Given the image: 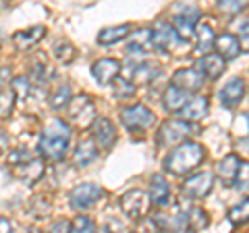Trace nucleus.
Segmentation results:
<instances>
[{
	"label": "nucleus",
	"mask_w": 249,
	"mask_h": 233,
	"mask_svg": "<svg viewBox=\"0 0 249 233\" xmlns=\"http://www.w3.org/2000/svg\"><path fill=\"white\" fill-rule=\"evenodd\" d=\"M71 144V127L67 125L62 119H52L50 123H46V127L40 134V152L42 156L48 160H62Z\"/></svg>",
	"instance_id": "1"
},
{
	"label": "nucleus",
	"mask_w": 249,
	"mask_h": 233,
	"mask_svg": "<svg viewBox=\"0 0 249 233\" xmlns=\"http://www.w3.org/2000/svg\"><path fill=\"white\" fill-rule=\"evenodd\" d=\"M206 158V148L197 142H185L164 158V169L173 175H183L187 171L196 169Z\"/></svg>",
	"instance_id": "2"
},
{
	"label": "nucleus",
	"mask_w": 249,
	"mask_h": 233,
	"mask_svg": "<svg viewBox=\"0 0 249 233\" xmlns=\"http://www.w3.org/2000/svg\"><path fill=\"white\" fill-rule=\"evenodd\" d=\"M9 165L15 169V175L19 179L27 181V183H36L37 179H42L44 175V160L29 156L27 150H15L9 154Z\"/></svg>",
	"instance_id": "3"
},
{
	"label": "nucleus",
	"mask_w": 249,
	"mask_h": 233,
	"mask_svg": "<svg viewBox=\"0 0 249 233\" xmlns=\"http://www.w3.org/2000/svg\"><path fill=\"white\" fill-rule=\"evenodd\" d=\"M191 123H187L183 119H168L160 125L158 134H156V144L158 146H175L181 144L183 139L191 136Z\"/></svg>",
	"instance_id": "4"
},
{
	"label": "nucleus",
	"mask_w": 249,
	"mask_h": 233,
	"mask_svg": "<svg viewBox=\"0 0 249 233\" xmlns=\"http://www.w3.org/2000/svg\"><path fill=\"white\" fill-rule=\"evenodd\" d=\"M199 15H201L199 9L197 6H193V4L177 6V11L173 15V29L183 42L191 40L193 34H196V23L199 19Z\"/></svg>",
	"instance_id": "5"
},
{
	"label": "nucleus",
	"mask_w": 249,
	"mask_h": 233,
	"mask_svg": "<svg viewBox=\"0 0 249 233\" xmlns=\"http://www.w3.org/2000/svg\"><path fill=\"white\" fill-rule=\"evenodd\" d=\"M69 119H71L77 127H89L96 121V104L93 98L88 94H77L69 102Z\"/></svg>",
	"instance_id": "6"
},
{
	"label": "nucleus",
	"mask_w": 249,
	"mask_h": 233,
	"mask_svg": "<svg viewBox=\"0 0 249 233\" xmlns=\"http://www.w3.org/2000/svg\"><path fill=\"white\" fill-rule=\"evenodd\" d=\"M121 121L129 131L135 134V131H145L147 127H152L156 121V115L143 104H133V106H127L121 113Z\"/></svg>",
	"instance_id": "7"
},
{
	"label": "nucleus",
	"mask_w": 249,
	"mask_h": 233,
	"mask_svg": "<svg viewBox=\"0 0 249 233\" xmlns=\"http://www.w3.org/2000/svg\"><path fill=\"white\" fill-rule=\"evenodd\" d=\"M121 211L129 216V219H142V216L147 213V206H150V198L143 190H129L127 194L121 196Z\"/></svg>",
	"instance_id": "8"
},
{
	"label": "nucleus",
	"mask_w": 249,
	"mask_h": 233,
	"mask_svg": "<svg viewBox=\"0 0 249 233\" xmlns=\"http://www.w3.org/2000/svg\"><path fill=\"white\" fill-rule=\"evenodd\" d=\"M104 196V190L98 183H81L69 194V202L77 211H88Z\"/></svg>",
	"instance_id": "9"
},
{
	"label": "nucleus",
	"mask_w": 249,
	"mask_h": 233,
	"mask_svg": "<svg viewBox=\"0 0 249 233\" xmlns=\"http://www.w3.org/2000/svg\"><path fill=\"white\" fill-rule=\"evenodd\" d=\"M185 42L177 36V32L173 29L170 23L160 21L156 29L152 32V48L162 50V52H170V50H178Z\"/></svg>",
	"instance_id": "10"
},
{
	"label": "nucleus",
	"mask_w": 249,
	"mask_h": 233,
	"mask_svg": "<svg viewBox=\"0 0 249 233\" xmlns=\"http://www.w3.org/2000/svg\"><path fill=\"white\" fill-rule=\"evenodd\" d=\"M91 129H93V144H100V148H104V150L112 148L116 142V129L110 119L98 116V119L91 123Z\"/></svg>",
	"instance_id": "11"
},
{
	"label": "nucleus",
	"mask_w": 249,
	"mask_h": 233,
	"mask_svg": "<svg viewBox=\"0 0 249 233\" xmlns=\"http://www.w3.org/2000/svg\"><path fill=\"white\" fill-rule=\"evenodd\" d=\"M121 73V63L116 58H100L91 65V75L100 85L112 83Z\"/></svg>",
	"instance_id": "12"
},
{
	"label": "nucleus",
	"mask_w": 249,
	"mask_h": 233,
	"mask_svg": "<svg viewBox=\"0 0 249 233\" xmlns=\"http://www.w3.org/2000/svg\"><path fill=\"white\" fill-rule=\"evenodd\" d=\"M175 88H178L185 94H189V92H197L201 90V85H204V77H201L196 69H178V71L173 75V83Z\"/></svg>",
	"instance_id": "13"
},
{
	"label": "nucleus",
	"mask_w": 249,
	"mask_h": 233,
	"mask_svg": "<svg viewBox=\"0 0 249 233\" xmlns=\"http://www.w3.org/2000/svg\"><path fill=\"white\" fill-rule=\"evenodd\" d=\"M214 185V175L212 173H197L193 175L191 179L185 181V192L187 196L191 198H206L210 192H212Z\"/></svg>",
	"instance_id": "14"
},
{
	"label": "nucleus",
	"mask_w": 249,
	"mask_h": 233,
	"mask_svg": "<svg viewBox=\"0 0 249 233\" xmlns=\"http://www.w3.org/2000/svg\"><path fill=\"white\" fill-rule=\"evenodd\" d=\"M243 96H245V79H241V77H232L220 90V102L227 108L237 106L241 100H243Z\"/></svg>",
	"instance_id": "15"
},
{
	"label": "nucleus",
	"mask_w": 249,
	"mask_h": 233,
	"mask_svg": "<svg viewBox=\"0 0 249 233\" xmlns=\"http://www.w3.org/2000/svg\"><path fill=\"white\" fill-rule=\"evenodd\" d=\"M210 111V104H208V98L206 96H196L191 100H187L185 106L178 111V115L183 116V121L191 123V121H201Z\"/></svg>",
	"instance_id": "16"
},
{
	"label": "nucleus",
	"mask_w": 249,
	"mask_h": 233,
	"mask_svg": "<svg viewBox=\"0 0 249 233\" xmlns=\"http://www.w3.org/2000/svg\"><path fill=\"white\" fill-rule=\"evenodd\" d=\"M150 200L160 208L170 204V185L162 175H154L150 179Z\"/></svg>",
	"instance_id": "17"
},
{
	"label": "nucleus",
	"mask_w": 249,
	"mask_h": 233,
	"mask_svg": "<svg viewBox=\"0 0 249 233\" xmlns=\"http://www.w3.org/2000/svg\"><path fill=\"white\" fill-rule=\"evenodd\" d=\"M196 71L201 77H208V79H218L224 71V60L218 57V54H206L197 60V69Z\"/></svg>",
	"instance_id": "18"
},
{
	"label": "nucleus",
	"mask_w": 249,
	"mask_h": 233,
	"mask_svg": "<svg viewBox=\"0 0 249 233\" xmlns=\"http://www.w3.org/2000/svg\"><path fill=\"white\" fill-rule=\"evenodd\" d=\"M44 34H46L44 25H34L29 29H23V32L13 34V44L17 46V50H29L31 46L42 40Z\"/></svg>",
	"instance_id": "19"
},
{
	"label": "nucleus",
	"mask_w": 249,
	"mask_h": 233,
	"mask_svg": "<svg viewBox=\"0 0 249 233\" xmlns=\"http://www.w3.org/2000/svg\"><path fill=\"white\" fill-rule=\"evenodd\" d=\"M218 175H220V179L227 183V185H232L237 181V177L241 173V158L237 154H229V156H224L220 162H218Z\"/></svg>",
	"instance_id": "20"
},
{
	"label": "nucleus",
	"mask_w": 249,
	"mask_h": 233,
	"mask_svg": "<svg viewBox=\"0 0 249 233\" xmlns=\"http://www.w3.org/2000/svg\"><path fill=\"white\" fill-rule=\"evenodd\" d=\"M98 146L93 144V139L91 137H85L79 142V146L75 148V154H73V162L77 167H88L91 165L93 160L98 158Z\"/></svg>",
	"instance_id": "21"
},
{
	"label": "nucleus",
	"mask_w": 249,
	"mask_h": 233,
	"mask_svg": "<svg viewBox=\"0 0 249 233\" xmlns=\"http://www.w3.org/2000/svg\"><path fill=\"white\" fill-rule=\"evenodd\" d=\"M216 48H218V57H220L222 60H231V58H235L241 54V44L239 40L232 34H222V36H218L216 40Z\"/></svg>",
	"instance_id": "22"
},
{
	"label": "nucleus",
	"mask_w": 249,
	"mask_h": 233,
	"mask_svg": "<svg viewBox=\"0 0 249 233\" xmlns=\"http://www.w3.org/2000/svg\"><path fill=\"white\" fill-rule=\"evenodd\" d=\"M160 73H162V67H160V65L150 63V60H143V63H139V65L133 69V81L139 83V85L152 83Z\"/></svg>",
	"instance_id": "23"
},
{
	"label": "nucleus",
	"mask_w": 249,
	"mask_h": 233,
	"mask_svg": "<svg viewBox=\"0 0 249 233\" xmlns=\"http://www.w3.org/2000/svg\"><path fill=\"white\" fill-rule=\"evenodd\" d=\"M129 32H131V25H114V27H106L102 32L98 34V44L102 46H112L116 42H123L124 38H129Z\"/></svg>",
	"instance_id": "24"
},
{
	"label": "nucleus",
	"mask_w": 249,
	"mask_h": 233,
	"mask_svg": "<svg viewBox=\"0 0 249 233\" xmlns=\"http://www.w3.org/2000/svg\"><path fill=\"white\" fill-rule=\"evenodd\" d=\"M187 100H189V98H187L185 92L175 88V85H168V88L164 90V96H162V102H164L168 113H178L185 106Z\"/></svg>",
	"instance_id": "25"
},
{
	"label": "nucleus",
	"mask_w": 249,
	"mask_h": 233,
	"mask_svg": "<svg viewBox=\"0 0 249 233\" xmlns=\"http://www.w3.org/2000/svg\"><path fill=\"white\" fill-rule=\"evenodd\" d=\"M208 213L204 208H189L185 213V227H189V231H197V229H206L208 227Z\"/></svg>",
	"instance_id": "26"
},
{
	"label": "nucleus",
	"mask_w": 249,
	"mask_h": 233,
	"mask_svg": "<svg viewBox=\"0 0 249 233\" xmlns=\"http://www.w3.org/2000/svg\"><path fill=\"white\" fill-rule=\"evenodd\" d=\"M54 57H56V60L62 63V65H71L73 60L77 58V48L71 42L60 40V42L54 44Z\"/></svg>",
	"instance_id": "27"
},
{
	"label": "nucleus",
	"mask_w": 249,
	"mask_h": 233,
	"mask_svg": "<svg viewBox=\"0 0 249 233\" xmlns=\"http://www.w3.org/2000/svg\"><path fill=\"white\" fill-rule=\"evenodd\" d=\"M196 36V40H197V50L199 52H208L210 48L214 46V29L208 25V23H201V25L197 27V32L193 34Z\"/></svg>",
	"instance_id": "28"
},
{
	"label": "nucleus",
	"mask_w": 249,
	"mask_h": 233,
	"mask_svg": "<svg viewBox=\"0 0 249 233\" xmlns=\"http://www.w3.org/2000/svg\"><path fill=\"white\" fill-rule=\"evenodd\" d=\"M112 83H114V85H112L114 98H119V100H129V98L135 96V85L131 83V81L123 79V77H116Z\"/></svg>",
	"instance_id": "29"
},
{
	"label": "nucleus",
	"mask_w": 249,
	"mask_h": 233,
	"mask_svg": "<svg viewBox=\"0 0 249 233\" xmlns=\"http://www.w3.org/2000/svg\"><path fill=\"white\" fill-rule=\"evenodd\" d=\"M69 233H96V225H93L89 216L81 214L69 225Z\"/></svg>",
	"instance_id": "30"
},
{
	"label": "nucleus",
	"mask_w": 249,
	"mask_h": 233,
	"mask_svg": "<svg viewBox=\"0 0 249 233\" xmlns=\"http://www.w3.org/2000/svg\"><path fill=\"white\" fill-rule=\"evenodd\" d=\"M71 98H73L71 88H69V85H60V88L52 94L50 104H52V108H62V106H67L69 102H71Z\"/></svg>",
	"instance_id": "31"
},
{
	"label": "nucleus",
	"mask_w": 249,
	"mask_h": 233,
	"mask_svg": "<svg viewBox=\"0 0 249 233\" xmlns=\"http://www.w3.org/2000/svg\"><path fill=\"white\" fill-rule=\"evenodd\" d=\"M29 79L25 75H17L13 79V85H11V92L15 94V98H21V100H25L27 94H29Z\"/></svg>",
	"instance_id": "32"
},
{
	"label": "nucleus",
	"mask_w": 249,
	"mask_h": 233,
	"mask_svg": "<svg viewBox=\"0 0 249 233\" xmlns=\"http://www.w3.org/2000/svg\"><path fill=\"white\" fill-rule=\"evenodd\" d=\"M15 106V94L9 88L0 90V116H9Z\"/></svg>",
	"instance_id": "33"
},
{
	"label": "nucleus",
	"mask_w": 249,
	"mask_h": 233,
	"mask_svg": "<svg viewBox=\"0 0 249 233\" xmlns=\"http://www.w3.org/2000/svg\"><path fill=\"white\" fill-rule=\"evenodd\" d=\"M247 214H249V204H247V200H243L241 204L232 206L231 211H229V219H231V223L239 225V223H245L247 221Z\"/></svg>",
	"instance_id": "34"
},
{
	"label": "nucleus",
	"mask_w": 249,
	"mask_h": 233,
	"mask_svg": "<svg viewBox=\"0 0 249 233\" xmlns=\"http://www.w3.org/2000/svg\"><path fill=\"white\" fill-rule=\"evenodd\" d=\"M218 6L224 11V13H239L245 9V2H237V0H222L218 2Z\"/></svg>",
	"instance_id": "35"
},
{
	"label": "nucleus",
	"mask_w": 249,
	"mask_h": 233,
	"mask_svg": "<svg viewBox=\"0 0 249 233\" xmlns=\"http://www.w3.org/2000/svg\"><path fill=\"white\" fill-rule=\"evenodd\" d=\"M69 221H56V223H52V227H50V233H69Z\"/></svg>",
	"instance_id": "36"
},
{
	"label": "nucleus",
	"mask_w": 249,
	"mask_h": 233,
	"mask_svg": "<svg viewBox=\"0 0 249 233\" xmlns=\"http://www.w3.org/2000/svg\"><path fill=\"white\" fill-rule=\"evenodd\" d=\"M0 233H13V225L4 216H0Z\"/></svg>",
	"instance_id": "37"
},
{
	"label": "nucleus",
	"mask_w": 249,
	"mask_h": 233,
	"mask_svg": "<svg viewBox=\"0 0 249 233\" xmlns=\"http://www.w3.org/2000/svg\"><path fill=\"white\" fill-rule=\"evenodd\" d=\"M6 146H9V137H6V134H4L2 129H0V154L6 150Z\"/></svg>",
	"instance_id": "38"
},
{
	"label": "nucleus",
	"mask_w": 249,
	"mask_h": 233,
	"mask_svg": "<svg viewBox=\"0 0 249 233\" xmlns=\"http://www.w3.org/2000/svg\"><path fill=\"white\" fill-rule=\"evenodd\" d=\"M98 233H116V229H114L112 223H106V225H102V227H100Z\"/></svg>",
	"instance_id": "39"
},
{
	"label": "nucleus",
	"mask_w": 249,
	"mask_h": 233,
	"mask_svg": "<svg viewBox=\"0 0 249 233\" xmlns=\"http://www.w3.org/2000/svg\"><path fill=\"white\" fill-rule=\"evenodd\" d=\"M170 233H193V231H189V229H178V231H170Z\"/></svg>",
	"instance_id": "40"
},
{
	"label": "nucleus",
	"mask_w": 249,
	"mask_h": 233,
	"mask_svg": "<svg viewBox=\"0 0 249 233\" xmlns=\"http://www.w3.org/2000/svg\"><path fill=\"white\" fill-rule=\"evenodd\" d=\"M29 233H34V231H29Z\"/></svg>",
	"instance_id": "41"
},
{
	"label": "nucleus",
	"mask_w": 249,
	"mask_h": 233,
	"mask_svg": "<svg viewBox=\"0 0 249 233\" xmlns=\"http://www.w3.org/2000/svg\"><path fill=\"white\" fill-rule=\"evenodd\" d=\"M133 233H135V231H133Z\"/></svg>",
	"instance_id": "42"
}]
</instances>
